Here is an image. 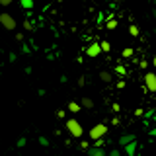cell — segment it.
<instances>
[{"label": "cell", "instance_id": "8992f818", "mask_svg": "<svg viewBox=\"0 0 156 156\" xmlns=\"http://www.w3.org/2000/svg\"><path fill=\"white\" fill-rule=\"evenodd\" d=\"M80 107H84V109H92V107H94V100H92V98H82Z\"/></svg>", "mask_w": 156, "mask_h": 156}, {"label": "cell", "instance_id": "4fadbf2b", "mask_svg": "<svg viewBox=\"0 0 156 156\" xmlns=\"http://www.w3.org/2000/svg\"><path fill=\"white\" fill-rule=\"evenodd\" d=\"M22 4H23V8H31V6H33L31 0H22Z\"/></svg>", "mask_w": 156, "mask_h": 156}, {"label": "cell", "instance_id": "7c38bea8", "mask_svg": "<svg viewBox=\"0 0 156 156\" xmlns=\"http://www.w3.org/2000/svg\"><path fill=\"white\" fill-rule=\"evenodd\" d=\"M129 33H131L133 37H136V35H139V27H136L135 23H131V27H129Z\"/></svg>", "mask_w": 156, "mask_h": 156}, {"label": "cell", "instance_id": "d6986e66", "mask_svg": "<svg viewBox=\"0 0 156 156\" xmlns=\"http://www.w3.org/2000/svg\"><path fill=\"white\" fill-rule=\"evenodd\" d=\"M152 65H154V66H156V57H154V58H152Z\"/></svg>", "mask_w": 156, "mask_h": 156}, {"label": "cell", "instance_id": "9a60e30c", "mask_svg": "<svg viewBox=\"0 0 156 156\" xmlns=\"http://www.w3.org/2000/svg\"><path fill=\"white\" fill-rule=\"evenodd\" d=\"M115 72H117V74H125V68H123V66H117Z\"/></svg>", "mask_w": 156, "mask_h": 156}, {"label": "cell", "instance_id": "9c48e42d", "mask_svg": "<svg viewBox=\"0 0 156 156\" xmlns=\"http://www.w3.org/2000/svg\"><path fill=\"white\" fill-rule=\"evenodd\" d=\"M100 49H101V53H109V51H111L109 41H101V43H100Z\"/></svg>", "mask_w": 156, "mask_h": 156}, {"label": "cell", "instance_id": "2e32d148", "mask_svg": "<svg viewBox=\"0 0 156 156\" xmlns=\"http://www.w3.org/2000/svg\"><path fill=\"white\" fill-rule=\"evenodd\" d=\"M23 27H26V29H31V23H29V20H26V22H23Z\"/></svg>", "mask_w": 156, "mask_h": 156}, {"label": "cell", "instance_id": "6da1fadb", "mask_svg": "<svg viewBox=\"0 0 156 156\" xmlns=\"http://www.w3.org/2000/svg\"><path fill=\"white\" fill-rule=\"evenodd\" d=\"M0 26H2L6 31H14L16 29V18L12 16V14H8V12H2L0 14Z\"/></svg>", "mask_w": 156, "mask_h": 156}, {"label": "cell", "instance_id": "3957f363", "mask_svg": "<svg viewBox=\"0 0 156 156\" xmlns=\"http://www.w3.org/2000/svg\"><path fill=\"white\" fill-rule=\"evenodd\" d=\"M66 129H68V133H70L72 136H76V139H80V136H82V133H84L82 125L78 123L76 119H68V121H66Z\"/></svg>", "mask_w": 156, "mask_h": 156}, {"label": "cell", "instance_id": "5bb4252c", "mask_svg": "<svg viewBox=\"0 0 156 156\" xmlns=\"http://www.w3.org/2000/svg\"><path fill=\"white\" fill-rule=\"evenodd\" d=\"M14 0H0V6H10Z\"/></svg>", "mask_w": 156, "mask_h": 156}, {"label": "cell", "instance_id": "5b68a950", "mask_svg": "<svg viewBox=\"0 0 156 156\" xmlns=\"http://www.w3.org/2000/svg\"><path fill=\"white\" fill-rule=\"evenodd\" d=\"M100 53H101V49H100V43H92V45L90 47H86V55L88 57H98V55H100Z\"/></svg>", "mask_w": 156, "mask_h": 156}, {"label": "cell", "instance_id": "ba28073f", "mask_svg": "<svg viewBox=\"0 0 156 156\" xmlns=\"http://www.w3.org/2000/svg\"><path fill=\"white\" fill-rule=\"evenodd\" d=\"M68 111H72V113H78V111H80V104H76V101H70V104H68Z\"/></svg>", "mask_w": 156, "mask_h": 156}, {"label": "cell", "instance_id": "277c9868", "mask_svg": "<svg viewBox=\"0 0 156 156\" xmlns=\"http://www.w3.org/2000/svg\"><path fill=\"white\" fill-rule=\"evenodd\" d=\"M144 88H146V92H156V74L154 72H146L144 74Z\"/></svg>", "mask_w": 156, "mask_h": 156}, {"label": "cell", "instance_id": "ac0fdd59", "mask_svg": "<svg viewBox=\"0 0 156 156\" xmlns=\"http://www.w3.org/2000/svg\"><path fill=\"white\" fill-rule=\"evenodd\" d=\"M96 146H104V139H98L96 140Z\"/></svg>", "mask_w": 156, "mask_h": 156}, {"label": "cell", "instance_id": "52a82bcc", "mask_svg": "<svg viewBox=\"0 0 156 156\" xmlns=\"http://www.w3.org/2000/svg\"><path fill=\"white\" fill-rule=\"evenodd\" d=\"M100 80H101V82H111V74H109L107 70H101V72H100Z\"/></svg>", "mask_w": 156, "mask_h": 156}, {"label": "cell", "instance_id": "e0dca14e", "mask_svg": "<svg viewBox=\"0 0 156 156\" xmlns=\"http://www.w3.org/2000/svg\"><path fill=\"white\" fill-rule=\"evenodd\" d=\"M117 88H119V90H121V88H125V82H123V80H119V82H117Z\"/></svg>", "mask_w": 156, "mask_h": 156}, {"label": "cell", "instance_id": "8fae6325", "mask_svg": "<svg viewBox=\"0 0 156 156\" xmlns=\"http://www.w3.org/2000/svg\"><path fill=\"white\" fill-rule=\"evenodd\" d=\"M133 49H131V47H127V49H123V53H121V55H123L125 58H129V57H133Z\"/></svg>", "mask_w": 156, "mask_h": 156}, {"label": "cell", "instance_id": "30bf717a", "mask_svg": "<svg viewBox=\"0 0 156 156\" xmlns=\"http://www.w3.org/2000/svg\"><path fill=\"white\" fill-rule=\"evenodd\" d=\"M105 26H107V29H115V27H117V20H115V18L107 20V23H105Z\"/></svg>", "mask_w": 156, "mask_h": 156}, {"label": "cell", "instance_id": "7a4b0ae2", "mask_svg": "<svg viewBox=\"0 0 156 156\" xmlns=\"http://www.w3.org/2000/svg\"><path fill=\"white\" fill-rule=\"evenodd\" d=\"M107 135V125L104 123H98L90 129V139L92 140H98V139H104V136Z\"/></svg>", "mask_w": 156, "mask_h": 156}]
</instances>
